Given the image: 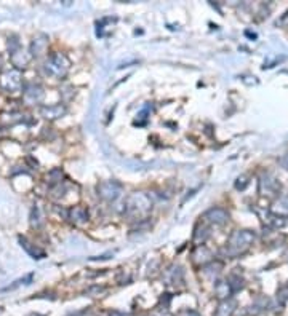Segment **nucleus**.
Here are the masks:
<instances>
[{
  "label": "nucleus",
  "instance_id": "4be33fe9",
  "mask_svg": "<svg viewBox=\"0 0 288 316\" xmlns=\"http://www.w3.org/2000/svg\"><path fill=\"white\" fill-rule=\"evenodd\" d=\"M228 283H229V286L232 289V292H237L239 289L243 287V280L240 278V276H237V275H231L229 278H228Z\"/></svg>",
  "mask_w": 288,
  "mask_h": 316
},
{
  "label": "nucleus",
  "instance_id": "9d476101",
  "mask_svg": "<svg viewBox=\"0 0 288 316\" xmlns=\"http://www.w3.org/2000/svg\"><path fill=\"white\" fill-rule=\"evenodd\" d=\"M213 254L207 246H195L194 253H192V262L199 267H205L207 263H210Z\"/></svg>",
  "mask_w": 288,
  "mask_h": 316
},
{
  "label": "nucleus",
  "instance_id": "bb28decb",
  "mask_svg": "<svg viewBox=\"0 0 288 316\" xmlns=\"http://www.w3.org/2000/svg\"><path fill=\"white\" fill-rule=\"evenodd\" d=\"M279 163H280V166H282L283 169H286V171H288V153H286V155H283V156L280 158V162H279Z\"/></svg>",
  "mask_w": 288,
  "mask_h": 316
},
{
  "label": "nucleus",
  "instance_id": "f3484780",
  "mask_svg": "<svg viewBox=\"0 0 288 316\" xmlns=\"http://www.w3.org/2000/svg\"><path fill=\"white\" fill-rule=\"evenodd\" d=\"M19 243L23 246V249L26 253H28L32 259H44L45 257V253L42 251L40 247H37L35 244H32L31 241H28L26 238H23V236H19Z\"/></svg>",
  "mask_w": 288,
  "mask_h": 316
},
{
  "label": "nucleus",
  "instance_id": "f257e3e1",
  "mask_svg": "<svg viewBox=\"0 0 288 316\" xmlns=\"http://www.w3.org/2000/svg\"><path fill=\"white\" fill-rule=\"evenodd\" d=\"M154 201L146 192H133L125 200V214L133 220L146 219L152 211Z\"/></svg>",
  "mask_w": 288,
  "mask_h": 316
},
{
  "label": "nucleus",
  "instance_id": "0eeeda50",
  "mask_svg": "<svg viewBox=\"0 0 288 316\" xmlns=\"http://www.w3.org/2000/svg\"><path fill=\"white\" fill-rule=\"evenodd\" d=\"M261 195H276L280 190V182L274 177L271 173H264L259 177V187H258Z\"/></svg>",
  "mask_w": 288,
  "mask_h": 316
},
{
  "label": "nucleus",
  "instance_id": "39448f33",
  "mask_svg": "<svg viewBox=\"0 0 288 316\" xmlns=\"http://www.w3.org/2000/svg\"><path fill=\"white\" fill-rule=\"evenodd\" d=\"M96 190H98V195L104 201L112 203V201L120 198L124 187H122V184L117 182V180H102V182L98 184Z\"/></svg>",
  "mask_w": 288,
  "mask_h": 316
},
{
  "label": "nucleus",
  "instance_id": "ddd939ff",
  "mask_svg": "<svg viewBox=\"0 0 288 316\" xmlns=\"http://www.w3.org/2000/svg\"><path fill=\"white\" fill-rule=\"evenodd\" d=\"M68 219L72 223H75V225H82V223L88 220V211L84 206H72L68 211Z\"/></svg>",
  "mask_w": 288,
  "mask_h": 316
},
{
  "label": "nucleus",
  "instance_id": "5701e85b",
  "mask_svg": "<svg viewBox=\"0 0 288 316\" xmlns=\"http://www.w3.org/2000/svg\"><path fill=\"white\" fill-rule=\"evenodd\" d=\"M277 302H279V305H285L288 302V286L282 287L277 292Z\"/></svg>",
  "mask_w": 288,
  "mask_h": 316
},
{
  "label": "nucleus",
  "instance_id": "2eb2a0df",
  "mask_svg": "<svg viewBox=\"0 0 288 316\" xmlns=\"http://www.w3.org/2000/svg\"><path fill=\"white\" fill-rule=\"evenodd\" d=\"M271 213L276 217H288V195L279 196V198L272 203Z\"/></svg>",
  "mask_w": 288,
  "mask_h": 316
},
{
  "label": "nucleus",
  "instance_id": "423d86ee",
  "mask_svg": "<svg viewBox=\"0 0 288 316\" xmlns=\"http://www.w3.org/2000/svg\"><path fill=\"white\" fill-rule=\"evenodd\" d=\"M231 219V214L224 208H210L203 214V220L212 223V225H224Z\"/></svg>",
  "mask_w": 288,
  "mask_h": 316
},
{
  "label": "nucleus",
  "instance_id": "a211bd4d",
  "mask_svg": "<svg viewBox=\"0 0 288 316\" xmlns=\"http://www.w3.org/2000/svg\"><path fill=\"white\" fill-rule=\"evenodd\" d=\"M215 294H216V297H218L219 300L231 299V296H232L234 292H232V289H231L228 280H224V281H218V283L215 284Z\"/></svg>",
  "mask_w": 288,
  "mask_h": 316
},
{
  "label": "nucleus",
  "instance_id": "cd10ccee",
  "mask_svg": "<svg viewBox=\"0 0 288 316\" xmlns=\"http://www.w3.org/2000/svg\"><path fill=\"white\" fill-rule=\"evenodd\" d=\"M157 316H170V314H168L167 311H160V313H159V314H157Z\"/></svg>",
  "mask_w": 288,
  "mask_h": 316
},
{
  "label": "nucleus",
  "instance_id": "6e6552de",
  "mask_svg": "<svg viewBox=\"0 0 288 316\" xmlns=\"http://www.w3.org/2000/svg\"><path fill=\"white\" fill-rule=\"evenodd\" d=\"M24 101L28 102L29 105H35V104H40L45 98V93H44V88L40 85H35V83H31L24 88Z\"/></svg>",
  "mask_w": 288,
  "mask_h": 316
},
{
  "label": "nucleus",
  "instance_id": "9b49d317",
  "mask_svg": "<svg viewBox=\"0 0 288 316\" xmlns=\"http://www.w3.org/2000/svg\"><path fill=\"white\" fill-rule=\"evenodd\" d=\"M31 55L28 51H24L21 47L16 50V51H13L11 53V56H10V59H11V64L15 65V69L16 71H19V69H24L26 65L29 64V61H31Z\"/></svg>",
  "mask_w": 288,
  "mask_h": 316
},
{
  "label": "nucleus",
  "instance_id": "412c9836",
  "mask_svg": "<svg viewBox=\"0 0 288 316\" xmlns=\"http://www.w3.org/2000/svg\"><path fill=\"white\" fill-rule=\"evenodd\" d=\"M221 270H222V263H221V262H210V263H207V265L203 267V273H205L207 276H210V275H213V273H215V276H216Z\"/></svg>",
  "mask_w": 288,
  "mask_h": 316
},
{
  "label": "nucleus",
  "instance_id": "20e7f679",
  "mask_svg": "<svg viewBox=\"0 0 288 316\" xmlns=\"http://www.w3.org/2000/svg\"><path fill=\"white\" fill-rule=\"evenodd\" d=\"M23 88V78L21 72L16 69H8L0 74V89L5 91V93L15 95Z\"/></svg>",
  "mask_w": 288,
  "mask_h": 316
},
{
  "label": "nucleus",
  "instance_id": "6ab92c4d",
  "mask_svg": "<svg viewBox=\"0 0 288 316\" xmlns=\"http://www.w3.org/2000/svg\"><path fill=\"white\" fill-rule=\"evenodd\" d=\"M165 280H167V284H173L176 281H181L182 280V270L181 267L178 265H173V267H170L165 273Z\"/></svg>",
  "mask_w": 288,
  "mask_h": 316
},
{
  "label": "nucleus",
  "instance_id": "f8f14e48",
  "mask_svg": "<svg viewBox=\"0 0 288 316\" xmlns=\"http://www.w3.org/2000/svg\"><path fill=\"white\" fill-rule=\"evenodd\" d=\"M47 48H48V37L44 34H38L37 37H34V40L31 43V56L34 58L42 56L47 51Z\"/></svg>",
  "mask_w": 288,
  "mask_h": 316
},
{
  "label": "nucleus",
  "instance_id": "4468645a",
  "mask_svg": "<svg viewBox=\"0 0 288 316\" xmlns=\"http://www.w3.org/2000/svg\"><path fill=\"white\" fill-rule=\"evenodd\" d=\"M235 310H237V302L231 297V299L219 302L215 311V316H234Z\"/></svg>",
  "mask_w": 288,
  "mask_h": 316
},
{
  "label": "nucleus",
  "instance_id": "aec40b11",
  "mask_svg": "<svg viewBox=\"0 0 288 316\" xmlns=\"http://www.w3.org/2000/svg\"><path fill=\"white\" fill-rule=\"evenodd\" d=\"M32 278H34V275H32V273L26 275V276H23V278L16 280V281L13 283V284H10V286L4 287V291H13V289H16V287H19V286H26V284H29V283L32 281Z\"/></svg>",
  "mask_w": 288,
  "mask_h": 316
},
{
  "label": "nucleus",
  "instance_id": "f03ea898",
  "mask_svg": "<svg viewBox=\"0 0 288 316\" xmlns=\"http://www.w3.org/2000/svg\"><path fill=\"white\" fill-rule=\"evenodd\" d=\"M255 241V232L252 230H235L226 243V246L222 247V256H226L229 259H235L246 253L250 246Z\"/></svg>",
  "mask_w": 288,
  "mask_h": 316
},
{
  "label": "nucleus",
  "instance_id": "393cba45",
  "mask_svg": "<svg viewBox=\"0 0 288 316\" xmlns=\"http://www.w3.org/2000/svg\"><path fill=\"white\" fill-rule=\"evenodd\" d=\"M31 222H32V227H40V214H38V208H34V209H32Z\"/></svg>",
  "mask_w": 288,
  "mask_h": 316
},
{
  "label": "nucleus",
  "instance_id": "dca6fc26",
  "mask_svg": "<svg viewBox=\"0 0 288 316\" xmlns=\"http://www.w3.org/2000/svg\"><path fill=\"white\" fill-rule=\"evenodd\" d=\"M208 238H210V229H208L205 223H199L194 232V244L203 246Z\"/></svg>",
  "mask_w": 288,
  "mask_h": 316
},
{
  "label": "nucleus",
  "instance_id": "1a4fd4ad",
  "mask_svg": "<svg viewBox=\"0 0 288 316\" xmlns=\"http://www.w3.org/2000/svg\"><path fill=\"white\" fill-rule=\"evenodd\" d=\"M68 112V107L64 104H51V105H44L40 109V115L45 120H58V118L64 117Z\"/></svg>",
  "mask_w": 288,
  "mask_h": 316
},
{
  "label": "nucleus",
  "instance_id": "a878e982",
  "mask_svg": "<svg viewBox=\"0 0 288 316\" xmlns=\"http://www.w3.org/2000/svg\"><path fill=\"white\" fill-rule=\"evenodd\" d=\"M178 316H200V313H197L195 310H181Z\"/></svg>",
  "mask_w": 288,
  "mask_h": 316
},
{
  "label": "nucleus",
  "instance_id": "b1692460",
  "mask_svg": "<svg viewBox=\"0 0 288 316\" xmlns=\"http://www.w3.org/2000/svg\"><path fill=\"white\" fill-rule=\"evenodd\" d=\"M248 176H240V177H237V180H235V189L237 190H245V187L248 186Z\"/></svg>",
  "mask_w": 288,
  "mask_h": 316
},
{
  "label": "nucleus",
  "instance_id": "7ed1b4c3",
  "mask_svg": "<svg viewBox=\"0 0 288 316\" xmlns=\"http://www.w3.org/2000/svg\"><path fill=\"white\" fill-rule=\"evenodd\" d=\"M69 69H71V61L66 55H63V53H53V55H50L47 61L44 62L45 75L56 78V80H63V78L69 74Z\"/></svg>",
  "mask_w": 288,
  "mask_h": 316
}]
</instances>
